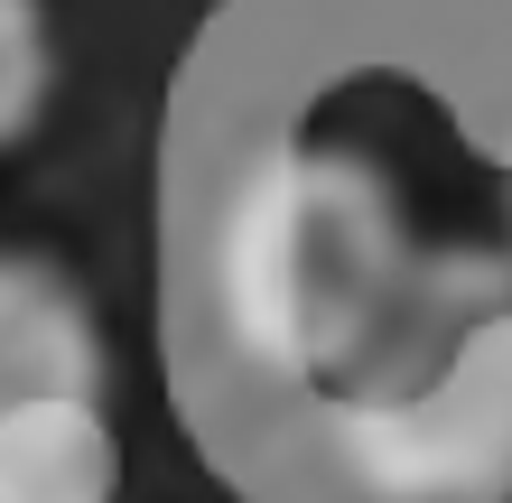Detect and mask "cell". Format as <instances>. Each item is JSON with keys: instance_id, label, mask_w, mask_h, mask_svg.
Segmentation results:
<instances>
[{"instance_id": "cell-1", "label": "cell", "mask_w": 512, "mask_h": 503, "mask_svg": "<svg viewBox=\"0 0 512 503\" xmlns=\"http://www.w3.org/2000/svg\"><path fill=\"white\" fill-rule=\"evenodd\" d=\"M503 299L512 261L429 252L401 187L345 140L252 150L205 224V317L224 354L317 410L410 382Z\"/></svg>"}, {"instance_id": "cell-2", "label": "cell", "mask_w": 512, "mask_h": 503, "mask_svg": "<svg viewBox=\"0 0 512 503\" xmlns=\"http://www.w3.org/2000/svg\"><path fill=\"white\" fill-rule=\"evenodd\" d=\"M317 476L345 503H503L512 494V299L373 401L317 410Z\"/></svg>"}, {"instance_id": "cell-3", "label": "cell", "mask_w": 512, "mask_h": 503, "mask_svg": "<svg viewBox=\"0 0 512 503\" xmlns=\"http://www.w3.org/2000/svg\"><path fill=\"white\" fill-rule=\"evenodd\" d=\"M103 317L47 252H0V420L38 401H103Z\"/></svg>"}, {"instance_id": "cell-4", "label": "cell", "mask_w": 512, "mask_h": 503, "mask_svg": "<svg viewBox=\"0 0 512 503\" xmlns=\"http://www.w3.org/2000/svg\"><path fill=\"white\" fill-rule=\"evenodd\" d=\"M0 503H122V429L103 401H38L0 420Z\"/></svg>"}, {"instance_id": "cell-5", "label": "cell", "mask_w": 512, "mask_h": 503, "mask_svg": "<svg viewBox=\"0 0 512 503\" xmlns=\"http://www.w3.org/2000/svg\"><path fill=\"white\" fill-rule=\"evenodd\" d=\"M47 84H56L47 10H38V0H0V150L47 112Z\"/></svg>"}, {"instance_id": "cell-6", "label": "cell", "mask_w": 512, "mask_h": 503, "mask_svg": "<svg viewBox=\"0 0 512 503\" xmlns=\"http://www.w3.org/2000/svg\"><path fill=\"white\" fill-rule=\"evenodd\" d=\"M503 261H512V252H503Z\"/></svg>"}]
</instances>
